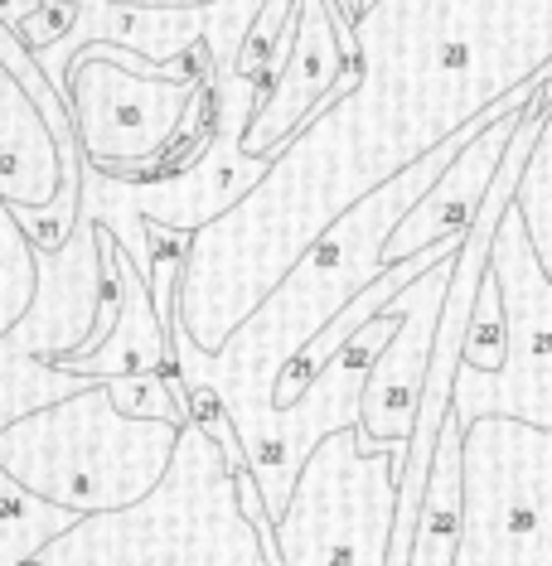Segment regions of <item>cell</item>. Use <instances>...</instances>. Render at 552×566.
I'll return each mask as SVG.
<instances>
[{"label":"cell","instance_id":"cell-1","mask_svg":"<svg viewBox=\"0 0 552 566\" xmlns=\"http://www.w3.org/2000/svg\"><path fill=\"white\" fill-rule=\"evenodd\" d=\"M354 49L358 78L277 150L233 209L189 238L175 319L199 349H223L344 209L543 78L552 0H364Z\"/></svg>","mask_w":552,"mask_h":566},{"label":"cell","instance_id":"cell-2","mask_svg":"<svg viewBox=\"0 0 552 566\" xmlns=\"http://www.w3.org/2000/svg\"><path fill=\"white\" fill-rule=\"evenodd\" d=\"M490 117V112H485ZM480 117V122H485ZM480 122H470L466 132L407 165L403 175H393L388 185H378L374 195H364L354 209H344L335 223L305 248L291 272L277 281L262 301L252 305V315L223 339V349H199L185 334L179 319H170V344H175V373L185 382L209 388L223 402L233 431H252L267 411H277V382L281 373L296 364V354L315 339L320 329L335 319L344 305L374 276H383V248H388L393 228L403 223V213L436 185V175L456 160V150L480 132Z\"/></svg>","mask_w":552,"mask_h":566},{"label":"cell","instance_id":"cell-3","mask_svg":"<svg viewBox=\"0 0 552 566\" xmlns=\"http://www.w3.org/2000/svg\"><path fill=\"white\" fill-rule=\"evenodd\" d=\"M83 165L117 179L189 170L218 126V54L209 34L170 63L112 40H93L63 69Z\"/></svg>","mask_w":552,"mask_h":566},{"label":"cell","instance_id":"cell-4","mask_svg":"<svg viewBox=\"0 0 552 566\" xmlns=\"http://www.w3.org/2000/svg\"><path fill=\"white\" fill-rule=\"evenodd\" d=\"M30 566H272V557L238 499L223 446L185 421L170 474L140 504L79 518Z\"/></svg>","mask_w":552,"mask_h":566},{"label":"cell","instance_id":"cell-5","mask_svg":"<svg viewBox=\"0 0 552 566\" xmlns=\"http://www.w3.org/2000/svg\"><path fill=\"white\" fill-rule=\"evenodd\" d=\"M179 431L185 427L165 417H126L112 402V378H93L0 427V470L83 518L122 513L170 474Z\"/></svg>","mask_w":552,"mask_h":566},{"label":"cell","instance_id":"cell-6","mask_svg":"<svg viewBox=\"0 0 552 566\" xmlns=\"http://www.w3.org/2000/svg\"><path fill=\"white\" fill-rule=\"evenodd\" d=\"M403 446L407 441L364 455L358 421L320 436L277 518H267L252 470L238 465V499L272 566H388Z\"/></svg>","mask_w":552,"mask_h":566},{"label":"cell","instance_id":"cell-7","mask_svg":"<svg viewBox=\"0 0 552 566\" xmlns=\"http://www.w3.org/2000/svg\"><path fill=\"white\" fill-rule=\"evenodd\" d=\"M451 566H552V427H460V537Z\"/></svg>","mask_w":552,"mask_h":566},{"label":"cell","instance_id":"cell-8","mask_svg":"<svg viewBox=\"0 0 552 566\" xmlns=\"http://www.w3.org/2000/svg\"><path fill=\"white\" fill-rule=\"evenodd\" d=\"M490 276L504 311V364L475 368L460 358L451 382V411L460 427L475 417H519L552 427V266L538 262L523 213L504 209L490 242Z\"/></svg>","mask_w":552,"mask_h":566},{"label":"cell","instance_id":"cell-9","mask_svg":"<svg viewBox=\"0 0 552 566\" xmlns=\"http://www.w3.org/2000/svg\"><path fill=\"white\" fill-rule=\"evenodd\" d=\"M354 78H358L354 24L340 10V0H296L291 54L272 78V87L262 93V102L252 107L248 132H242V150L277 160V150Z\"/></svg>","mask_w":552,"mask_h":566},{"label":"cell","instance_id":"cell-10","mask_svg":"<svg viewBox=\"0 0 552 566\" xmlns=\"http://www.w3.org/2000/svg\"><path fill=\"white\" fill-rule=\"evenodd\" d=\"M451 256H441L436 266H427L417 281H407L393 295V305L403 311V325L388 339V349L374 358L358 392V450L374 455L397 441H407L417 417V397L427 382V364H431V339H436V315H441V295L451 281Z\"/></svg>","mask_w":552,"mask_h":566},{"label":"cell","instance_id":"cell-11","mask_svg":"<svg viewBox=\"0 0 552 566\" xmlns=\"http://www.w3.org/2000/svg\"><path fill=\"white\" fill-rule=\"evenodd\" d=\"M102 242V315L97 329L87 334L73 354H59L54 364L79 373V378H126V373H156L175 368V344H170V319L156 311L146 276H140L136 256L122 248L112 228L97 223Z\"/></svg>","mask_w":552,"mask_h":566},{"label":"cell","instance_id":"cell-12","mask_svg":"<svg viewBox=\"0 0 552 566\" xmlns=\"http://www.w3.org/2000/svg\"><path fill=\"white\" fill-rule=\"evenodd\" d=\"M533 93H538V83L509 93L504 102H494L490 117L480 122V132L456 150V160L436 175V185L403 213V223L393 228L388 248H383V262L393 266V262H403V256H417L421 248H431V242L451 238L470 223L475 209H480V199H485V189L494 185L499 160L509 156V140H513V132H519Z\"/></svg>","mask_w":552,"mask_h":566},{"label":"cell","instance_id":"cell-13","mask_svg":"<svg viewBox=\"0 0 552 566\" xmlns=\"http://www.w3.org/2000/svg\"><path fill=\"white\" fill-rule=\"evenodd\" d=\"M79 518L83 513L49 504V499L30 494V489L15 484L6 470H0V566H30Z\"/></svg>","mask_w":552,"mask_h":566},{"label":"cell","instance_id":"cell-14","mask_svg":"<svg viewBox=\"0 0 552 566\" xmlns=\"http://www.w3.org/2000/svg\"><path fill=\"white\" fill-rule=\"evenodd\" d=\"M291 34H296V0H257L248 30H242L233 59H228V69L218 78L262 83V93H267L291 54Z\"/></svg>","mask_w":552,"mask_h":566},{"label":"cell","instance_id":"cell-15","mask_svg":"<svg viewBox=\"0 0 552 566\" xmlns=\"http://www.w3.org/2000/svg\"><path fill=\"white\" fill-rule=\"evenodd\" d=\"M538 83H543V97H548V122L533 140L529 160H523L519 189H513V209L523 213V228H529L538 262L552 266V63L543 69Z\"/></svg>","mask_w":552,"mask_h":566},{"label":"cell","instance_id":"cell-16","mask_svg":"<svg viewBox=\"0 0 552 566\" xmlns=\"http://www.w3.org/2000/svg\"><path fill=\"white\" fill-rule=\"evenodd\" d=\"M34 291H40V248L24 238V228L15 218V228L0 233V339L34 305Z\"/></svg>","mask_w":552,"mask_h":566},{"label":"cell","instance_id":"cell-17","mask_svg":"<svg viewBox=\"0 0 552 566\" xmlns=\"http://www.w3.org/2000/svg\"><path fill=\"white\" fill-rule=\"evenodd\" d=\"M504 311H499V286L494 276L485 272V286H480V301H475V319H470V334H466V364L475 368H499L504 364Z\"/></svg>","mask_w":552,"mask_h":566},{"label":"cell","instance_id":"cell-18","mask_svg":"<svg viewBox=\"0 0 552 566\" xmlns=\"http://www.w3.org/2000/svg\"><path fill=\"white\" fill-rule=\"evenodd\" d=\"M97 6H126V10H156V15H189V10H218L223 0H97Z\"/></svg>","mask_w":552,"mask_h":566},{"label":"cell","instance_id":"cell-19","mask_svg":"<svg viewBox=\"0 0 552 566\" xmlns=\"http://www.w3.org/2000/svg\"><path fill=\"white\" fill-rule=\"evenodd\" d=\"M40 6H44V0H0V20H6L10 30H15V24H20L24 15H34Z\"/></svg>","mask_w":552,"mask_h":566}]
</instances>
